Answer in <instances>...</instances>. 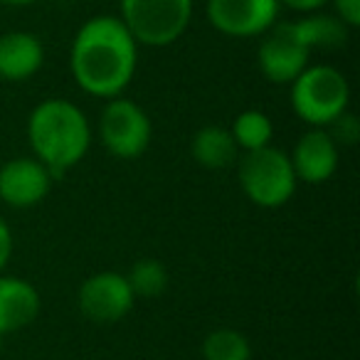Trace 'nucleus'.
Segmentation results:
<instances>
[{"label":"nucleus","mask_w":360,"mask_h":360,"mask_svg":"<svg viewBox=\"0 0 360 360\" xmlns=\"http://www.w3.org/2000/svg\"><path fill=\"white\" fill-rule=\"evenodd\" d=\"M139 45L114 15H96L77 30L70 67L77 86L99 99L124 94L136 75Z\"/></svg>","instance_id":"obj_1"},{"label":"nucleus","mask_w":360,"mask_h":360,"mask_svg":"<svg viewBox=\"0 0 360 360\" xmlns=\"http://www.w3.org/2000/svg\"><path fill=\"white\" fill-rule=\"evenodd\" d=\"M27 141L35 158L52 178L75 168L91 146V129L84 111L65 99H47L27 119Z\"/></svg>","instance_id":"obj_2"},{"label":"nucleus","mask_w":360,"mask_h":360,"mask_svg":"<svg viewBox=\"0 0 360 360\" xmlns=\"http://www.w3.org/2000/svg\"><path fill=\"white\" fill-rule=\"evenodd\" d=\"M291 109L314 129H326L330 121L348 111L350 86L343 72L328 65L306 67L291 82Z\"/></svg>","instance_id":"obj_3"},{"label":"nucleus","mask_w":360,"mask_h":360,"mask_svg":"<svg viewBox=\"0 0 360 360\" xmlns=\"http://www.w3.org/2000/svg\"><path fill=\"white\" fill-rule=\"evenodd\" d=\"M237 178H240L242 193L255 205L266 210L286 205L299 186L291 158L274 146L247 150L237 163Z\"/></svg>","instance_id":"obj_4"},{"label":"nucleus","mask_w":360,"mask_h":360,"mask_svg":"<svg viewBox=\"0 0 360 360\" xmlns=\"http://www.w3.org/2000/svg\"><path fill=\"white\" fill-rule=\"evenodd\" d=\"M119 20L146 47L173 45L193 18V0H119Z\"/></svg>","instance_id":"obj_5"},{"label":"nucleus","mask_w":360,"mask_h":360,"mask_svg":"<svg viewBox=\"0 0 360 360\" xmlns=\"http://www.w3.org/2000/svg\"><path fill=\"white\" fill-rule=\"evenodd\" d=\"M150 119L136 101L116 96L109 99L99 119V136L111 155L134 160L146 153L150 143Z\"/></svg>","instance_id":"obj_6"},{"label":"nucleus","mask_w":360,"mask_h":360,"mask_svg":"<svg viewBox=\"0 0 360 360\" xmlns=\"http://www.w3.org/2000/svg\"><path fill=\"white\" fill-rule=\"evenodd\" d=\"M311 50L296 37L291 22H274L262 40L257 62L271 84H291L309 67Z\"/></svg>","instance_id":"obj_7"},{"label":"nucleus","mask_w":360,"mask_h":360,"mask_svg":"<svg viewBox=\"0 0 360 360\" xmlns=\"http://www.w3.org/2000/svg\"><path fill=\"white\" fill-rule=\"evenodd\" d=\"M77 301H79L82 314L94 323H119L134 309L136 296L126 281V274L99 271L84 279Z\"/></svg>","instance_id":"obj_8"},{"label":"nucleus","mask_w":360,"mask_h":360,"mask_svg":"<svg viewBox=\"0 0 360 360\" xmlns=\"http://www.w3.org/2000/svg\"><path fill=\"white\" fill-rule=\"evenodd\" d=\"M276 0H207V20L230 37H257L279 18Z\"/></svg>","instance_id":"obj_9"},{"label":"nucleus","mask_w":360,"mask_h":360,"mask_svg":"<svg viewBox=\"0 0 360 360\" xmlns=\"http://www.w3.org/2000/svg\"><path fill=\"white\" fill-rule=\"evenodd\" d=\"M52 173L37 158H13L0 168V200L11 207H32L47 198Z\"/></svg>","instance_id":"obj_10"},{"label":"nucleus","mask_w":360,"mask_h":360,"mask_svg":"<svg viewBox=\"0 0 360 360\" xmlns=\"http://www.w3.org/2000/svg\"><path fill=\"white\" fill-rule=\"evenodd\" d=\"M289 158L296 180L309 186H321L338 170V146L326 129H311L299 139Z\"/></svg>","instance_id":"obj_11"},{"label":"nucleus","mask_w":360,"mask_h":360,"mask_svg":"<svg viewBox=\"0 0 360 360\" xmlns=\"http://www.w3.org/2000/svg\"><path fill=\"white\" fill-rule=\"evenodd\" d=\"M42 309L37 289L18 276H0V338L30 326Z\"/></svg>","instance_id":"obj_12"},{"label":"nucleus","mask_w":360,"mask_h":360,"mask_svg":"<svg viewBox=\"0 0 360 360\" xmlns=\"http://www.w3.org/2000/svg\"><path fill=\"white\" fill-rule=\"evenodd\" d=\"M45 62V47L32 32H6L0 35V79L25 82Z\"/></svg>","instance_id":"obj_13"},{"label":"nucleus","mask_w":360,"mask_h":360,"mask_svg":"<svg viewBox=\"0 0 360 360\" xmlns=\"http://www.w3.org/2000/svg\"><path fill=\"white\" fill-rule=\"evenodd\" d=\"M191 153H193V158H195V163L202 165V168L222 170L237 163L240 148H237L230 129H222V126H202V129L193 136Z\"/></svg>","instance_id":"obj_14"},{"label":"nucleus","mask_w":360,"mask_h":360,"mask_svg":"<svg viewBox=\"0 0 360 360\" xmlns=\"http://www.w3.org/2000/svg\"><path fill=\"white\" fill-rule=\"evenodd\" d=\"M291 27H294L296 37L314 50H338L348 42V30L343 20L333 15H309L301 18V20H291Z\"/></svg>","instance_id":"obj_15"},{"label":"nucleus","mask_w":360,"mask_h":360,"mask_svg":"<svg viewBox=\"0 0 360 360\" xmlns=\"http://www.w3.org/2000/svg\"><path fill=\"white\" fill-rule=\"evenodd\" d=\"M230 134H232V139H235L237 148L247 153V150H259V148H264V146H271L274 126H271V119L264 111L247 109L235 116Z\"/></svg>","instance_id":"obj_16"},{"label":"nucleus","mask_w":360,"mask_h":360,"mask_svg":"<svg viewBox=\"0 0 360 360\" xmlns=\"http://www.w3.org/2000/svg\"><path fill=\"white\" fill-rule=\"evenodd\" d=\"M202 358L205 360H250L252 348L245 333L235 328H217L202 340Z\"/></svg>","instance_id":"obj_17"},{"label":"nucleus","mask_w":360,"mask_h":360,"mask_svg":"<svg viewBox=\"0 0 360 360\" xmlns=\"http://www.w3.org/2000/svg\"><path fill=\"white\" fill-rule=\"evenodd\" d=\"M126 281H129L136 299H155L168 286V271H165V266L160 262L141 259L131 266V271L126 274Z\"/></svg>","instance_id":"obj_18"},{"label":"nucleus","mask_w":360,"mask_h":360,"mask_svg":"<svg viewBox=\"0 0 360 360\" xmlns=\"http://www.w3.org/2000/svg\"><path fill=\"white\" fill-rule=\"evenodd\" d=\"M326 131L330 134V139L335 141V146L340 143H355L360 136V126L358 121H355V116H350L348 111H343V114L338 116L335 121H330L328 126H326Z\"/></svg>","instance_id":"obj_19"},{"label":"nucleus","mask_w":360,"mask_h":360,"mask_svg":"<svg viewBox=\"0 0 360 360\" xmlns=\"http://www.w3.org/2000/svg\"><path fill=\"white\" fill-rule=\"evenodd\" d=\"M338 20H343L348 27L360 25V0H333Z\"/></svg>","instance_id":"obj_20"},{"label":"nucleus","mask_w":360,"mask_h":360,"mask_svg":"<svg viewBox=\"0 0 360 360\" xmlns=\"http://www.w3.org/2000/svg\"><path fill=\"white\" fill-rule=\"evenodd\" d=\"M11 255H13V232H11V227L6 225V220L0 217V271L8 264Z\"/></svg>","instance_id":"obj_21"},{"label":"nucleus","mask_w":360,"mask_h":360,"mask_svg":"<svg viewBox=\"0 0 360 360\" xmlns=\"http://www.w3.org/2000/svg\"><path fill=\"white\" fill-rule=\"evenodd\" d=\"M276 3L299 13H314V11H319L323 3H328V0H276Z\"/></svg>","instance_id":"obj_22"},{"label":"nucleus","mask_w":360,"mask_h":360,"mask_svg":"<svg viewBox=\"0 0 360 360\" xmlns=\"http://www.w3.org/2000/svg\"><path fill=\"white\" fill-rule=\"evenodd\" d=\"M37 0H0V6H8V8H25V6H32Z\"/></svg>","instance_id":"obj_23"}]
</instances>
